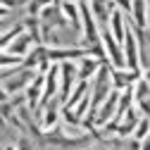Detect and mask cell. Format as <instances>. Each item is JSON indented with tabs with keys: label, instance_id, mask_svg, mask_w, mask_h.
<instances>
[{
	"label": "cell",
	"instance_id": "6da1fadb",
	"mask_svg": "<svg viewBox=\"0 0 150 150\" xmlns=\"http://www.w3.org/2000/svg\"><path fill=\"white\" fill-rule=\"evenodd\" d=\"M129 26L134 29V33H136L138 52H141V69L145 74V71H150V29L148 26H136L131 19H129Z\"/></svg>",
	"mask_w": 150,
	"mask_h": 150
},
{
	"label": "cell",
	"instance_id": "7a4b0ae2",
	"mask_svg": "<svg viewBox=\"0 0 150 150\" xmlns=\"http://www.w3.org/2000/svg\"><path fill=\"white\" fill-rule=\"evenodd\" d=\"M129 22V19H126ZM124 48V57H126V69H134V71H143L141 69V52H138V41H136V33L134 29L129 26L126 31V41L122 43Z\"/></svg>",
	"mask_w": 150,
	"mask_h": 150
},
{
	"label": "cell",
	"instance_id": "3957f363",
	"mask_svg": "<svg viewBox=\"0 0 150 150\" xmlns=\"http://www.w3.org/2000/svg\"><path fill=\"white\" fill-rule=\"evenodd\" d=\"M38 17H41V24H43V26H52V29L69 24V22H67V14H64V10H62V5H60V0H57V3H52V5H48L45 10H41Z\"/></svg>",
	"mask_w": 150,
	"mask_h": 150
},
{
	"label": "cell",
	"instance_id": "277c9868",
	"mask_svg": "<svg viewBox=\"0 0 150 150\" xmlns=\"http://www.w3.org/2000/svg\"><path fill=\"white\" fill-rule=\"evenodd\" d=\"M91 12H93V17H96V22L100 24V29H105V26H110V19H112V12L117 10V5H115V0H91Z\"/></svg>",
	"mask_w": 150,
	"mask_h": 150
},
{
	"label": "cell",
	"instance_id": "5b68a950",
	"mask_svg": "<svg viewBox=\"0 0 150 150\" xmlns=\"http://www.w3.org/2000/svg\"><path fill=\"white\" fill-rule=\"evenodd\" d=\"M141 79H143V71H134V69H112V83H115V91L134 88Z\"/></svg>",
	"mask_w": 150,
	"mask_h": 150
},
{
	"label": "cell",
	"instance_id": "8992f818",
	"mask_svg": "<svg viewBox=\"0 0 150 150\" xmlns=\"http://www.w3.org/2000/svg\"><path fill=\"white\" fill-rule=\"evenodd\" d=\"M134 105L141 115L150 117V83L145 81V76L134 86Z\"/></svg>",
	"mask_w": 150,
	"mask_h": 150
},
{
	"label": "cell",
	"instance_id": "52a82bcc",
	"mask_svg": "<svg viewBox=\"0 0 150 150\" xmlns=\"http://www.w3.org/2000/svg\"><path fill=\"white\" fill-rule=\"evenodd\" d=\"M103 64H105V62L98 60V57H93V55L81 57V60H79V81H88L91 76H96Z\"/></svg>",
	"mask_w": 150,
	"mask_h": 150
},
{
	"label": "cell",
	"instance_id": "ba28073f",
	"mask_svg": "<svg viewBox=\"0 0 150 150\" xmlns=\"http://www.w3.org/2000/svg\"><path fill=\"white\" fill-rule=\"evenodd\" d=\"M141 119H143V117H141V112H138L136 107H131V110L126 112V119H122V124H119V129H117V134H119L122 138L134 136V131H136V126H138Z\"/></svg>",
	"mask_w": 150,
	"mask_h": 150
},
{
	"label": "cell",
	"instance_id": "9c48e42d",
	"mask_svg": "<svg viewBox=\"0 0 150 150\" xmlns=\"http://www.w3.org/2000/svg\"><path fill=\"white\" fill-rule=\"evenodd\" d=\"M150 136V117H143L141 122H138V126H136V131H134V141H138V143H143L145 138Z\"/></svg>",
	"mask_w": 150,
	"mask_h": 150
},
{
	"label": "cell",
	"instance_id": "30bf717a",
	"mask_svg": "<svg viewBox=\"0 0 150 150\" xmlns=\"http://www.w3.org/2000/svg\"><path fill=\"white\" fill-rule=\"evenodd\" d=\"M115 5L119 10H124L126 14H131V7H134V0H115Z\"/></svg>",
	"mask_w": 150,
	"mask_h": 150
},
{
	"label": "cell",
	"instance_id": "8fae6325",
	"mask_svg": "<svg viewBox=\"0 0 150 150\" xmlns=\"http://www.w3.org/2000/svg\"><path fill=\"white\" fill-rule=\"evenodd\" d=\"M141 150H150V136H148V138L141 143Z\"/></svg>",
	"mask_w": 150,
	"mask_h": 150
},
{
	"label": "cell",
	"instance_id": "7c38bea8",
	"mask_svg": "<svg viewBox=\"0 0 150 150\" xmlns=\"http://www.w3.org/2000/svg\"><path fill=\"white\" fill-rule=\"evenodd\" d=\"M145 81H148V83H150V71H145Z\"/></svg>",
	"mask_w": 150,
	"mask_h": 150
}]
</instances>
